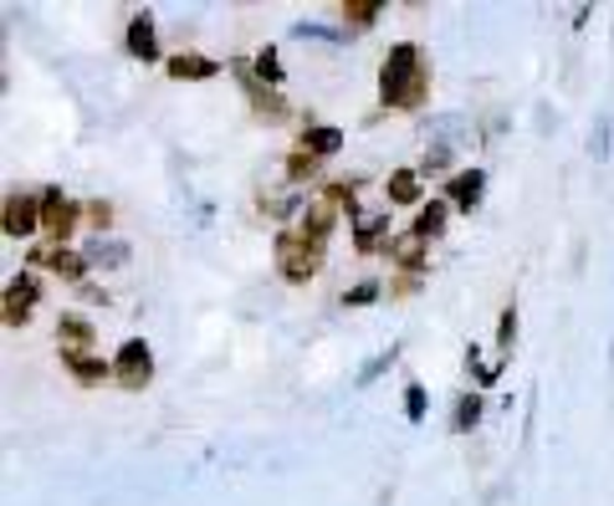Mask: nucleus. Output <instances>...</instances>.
<instances>
[{"mask_svg":"<svg viewBox=\"0 0 614 506\" xmlns=\"http://www.w3.org/2000/svg\"><path fill=\"white\" fill-rule=\"evenodd\" d=\"M481 190H487V175L481 169H461V175L450 179V205H461V210H477L481 205Z\"/></svg>","mask_w":614,"mask_h":506,"instance_id":"10","label":"nucleus"},{"mask_svg":"<svg viewBox=\"0 0 614 506\" xmlns=\"http://www.w3.org/2000/svg\"><path fill=\"white\" fill-rule=\"evenodd\" d=\"M384 256H394L405 271H425V240L410 230V236H394L390 246H384Z\"/></svg>","mask_w":614,"mask_h":506,"instance_id":"13","label":"nucleus"},{"mask_svg":"<svg viewBox=\"0 0 614 506\" xmlns=\"http://www.w3.org/2000/svg\"><path fill=\"white\" fill-rule=\"evenodd\" d=\"M379 292H384V286H379V282H359V286H354V292H348V307H369V302H379Z\"/></svg>","mask_w":614,"mask_h":506,"instance_id":"26","label":"nucleus"},{"mask_svg":"<svg viewBox=\"0 0 614 506\" xmlns=\"http://www.w3.org/2000/svg\"><path fill=\"white\" fill-rule=\"evenodd\" d=\"M477 419H481V400L477 394H461V400H456V430H471Z\"/></svg>","mask_w":614,"mask_h":506,"instance_id":"20","label":"nucleus"},{"mask_svg":"<svg viewBox=\"0 0 614 506\" xmlns=\"http://www.w3.org/2000/svg\"><path fill=\"white\" fill-rule=\"evenodd\" d=\"M512 338H517V307H507V313H502V328H496V348L507 353Z\"/></svg>","mask_w":614,"mask_h":506,"instance_id":"27","label":"nucleus"},{"mask_svg":"<svg viewBox=\"0 0 614 506\" xmlns=\"http://www.w3.org/2000/svg\"><path fill=\"white\" fill-rule=\"evenodd\" d=\"M425 88H431V72H425V57H420L415 42L390 46V57L379 67V98L384 108H420L425 103Z\"/></svg>","mask_w":614,"mask_h":506,"instance_id":"1","label":"nucleus"},{"mask_svg":"<svg viewBox=\"0 0 614 506\" xmlns=\"http://www.w3.org/2000/svg\"><path fill=\"white\" fill-rule=\"evenodd\" d=\"M328 205H333V210L344 205L348 215L359 221V194H354V184H328Z\"/></svg>","mask_w":614,"mask_h":506,"instance_id":"21","label":"nucleus"},{"mask_svg":"<svg viewBox=\"0 0 614 506\" xmlns=\"http://www.w3.org/2000/svg\"><path fill=\"white\" fill-rule=\"evenodd\" d=\"M394 358H400V348H394V342H390V348H384V353H379V358H369V363H364L359 384H375V379H379V373H384V369H390Z\"/></svg>","mask_w":614,"mask_h":506,"instance_id":"22","label":"nucleus"},{"mask_svg":"<svg viewBox=\"0 0 614 506\" xmlns=\"http://www.w3.org/2000/svg\"><path fill=\"white\" fill-rule=\"evenodd\" d=\"M440 230H446V200H431V205L415 215V236L425 240V236H440Z\"/></svg>","mask_w":614,"mask_h":506,"instance_id":"17","label":"nucleus"},{"mask_svg":"<svg viewBox=\"0 0 614 506\" xmlns=\"http://www.w3.org/2000/svg\"><path fill=\"white\" fill-rule=\"evenodd\" d=\"M256 72H261V82H271V88H277V82H282V57L267 46V52L256 57Z\"/></svg>","mask_w":614,"mask_h":506,"instance_id":"23","label":"nucleus"},{"mask_svg":"<svg viewBox=\"0 0 614 506\" xmlns=\"http://www.w3.org/2000/svg\"><path fill=\"white\" fill-rule=\"evenodd\" d=\"M390 200H394V205H415V200H420V175H415V169L390 175Z\"/></svg>","mask_w":614,"mask_h":506,"instance_id":"18","label":"nucleus"},{"mask_svg":"<svg viewBox=\"0 0 614 506\" xmlns=\"http://www.w3.org/2000/svg\"><path fill=\"white\" fill-rule=\"evenodd\" d=\"M344 21H348V26H375V21H379V0H348Z\"/></svg>","mask_w":614,"mask_h":506,"instance_id":"19","label":"nucleus"},{"mask_svg":"<svg viewBox=\"0 0 614 506\" xmlns=\"http://www.w3.org/2000/svg\"><path fill=\"white\" fill-rule=\"evenodd\" d=\"M88 261H108V267H123V261H129V246H119V240H108V246H98V251H92Z\"/></svg>","mask_w":614,"mask_h":506,"instance_id":"25","label":"nucleus"},{"mask_svg":"<svg viewBox=\"0 0 614 506\" xmlns=\"http://www.w3.org/2000/svg\"><path fill=\"white\" fill-rule=\"evenodd\" d=\"M344 149V134L328 128V123H313V128H302V154H313V159H328V154Z\"/></svg>","mask_w":614,"mask_h":506,"instance_id":"12","label":"nucleus"},{"mask_svg":"<svg viewBox=\"0 0 614 506\" xmlns=\"http://www.w3.org/2000/svg\"><path fill=\"white\" fill-rule=\"evenodd\" d=\"M287 175H292V179H313L317 175V159H313V154H292V159H287Z\"/></svg>","mask_w":614,"mask_h":506,"instance_id":"24","label":"nucleus"},{"mask_svg":"<svg viewBox=\"0 0 614 506\" xmlns=\"http://www.w3.org/2000/svg\"><path fill=\"white\" fill-rule=\"evenodd\" d=\"M450 165V144H435L431 154H425V169H446Z\"/></svg>","mask_w":614,"mask_h":506,"instance_id":"31","label":"nucleus"},{"mask_svg":"<svg viewBox=\"0 0 614 506\" xmlns=\"http://www.w3.org/2000/svg\"><path fill=\"white\" fill-rule=\"evenodd\" d=\"M42 225L46 230H52V236H72V225H77V205L72 200H67V194L62 190H46L42 194Z\"/></svg>","mask_w":614,"mask_h":506,"instance_id":"6","label":"nucleus"},{"mask_svg":"<svg viewBox=\"0 0 614 506\" xmlns=\"http://www.w3.org/2000/svg\"><path fill=\"white\" fill-rule=\"evenodd\" d=\"M298 36H313V42H338V31H333V26H313V21H302Z\"/></svg>","mask_w":614,"mask_h":506,"instance_id":"30","label":"nucleus"},{"mask_svg":"<svg viewBox=\"0 0 614 506\" xmlns=\"http://www.w3.org/2000/svg\"><path fill=\"white\" fill-rule=\"evenodd\" d=\"M36 261L42 267H52V271H62V277H82L88 271V256H72V251H62V246H46V251H36Z\"/></svg>","mask_w":614,"mask_h":506,"instance_id":"15","label":"nucleus"},{"mask_svg":"<svg viewBox=\"0 0 614 506\" xmlns=\"http://www.w3.org/2000/svg\"><path fill=\"white\" fill-rule=\"evenodd\" d=\"M42 225V200H31V194H5V236L21 240L31 236Z\"/></svg>","mask_w":614,"mask_h":506,"instance_id":"5","label":"nucleus"},{"mask_svg":"<svg viewBox=\"0 0 614 506\" xmlns=\"http://www.w3.org/2000/svg\"><path fill=\"white\" fill-rule=\"evenodd\" d=\"M221 72V61L215 57H200V52H180V57H169V77H180V82H205V77Z\"/></svg>","mask_w":614,"mask_h":506,"instance_id":"9","label":"nucleus"},{"mask_svg":"<svg viewBox=\"0 0 614 506\" xmlns=\"http://www.w3.org/2000/svg\"><path fill=\"white\" fill-rule=\"evenodd\" d=\"M113 379H119L123 389H144L154 379V353H149V342L144 338H129L113 353Z\"/></svg>","mask_w":614,"mask_h":506,"instance_id":"3","label":"nucleus"},{"mask_svg":"<svg viewBox=\"0 0 614 506\" xmlns=\"http://www.w3.org/2000/svg\"><path fill=\"white\" fill-rule=\"evenodd\" d=\"M57 333H62V358H88V348H92V323L88 317L67 313L57 323Z\"/></svg>","mask_w":614,"mask_h":506,"instance_id":"7","label":"nucleus"},{"mask_svg":"<svg viewBox=\"0 0 614 506\" xmlns=\"http://www.w3.org/2000/svg\"><path fill=\"white\" fill-rule=\"evenodd\" d=\"M129 52L144 61L159 57V46H154V15H134V21H129Z\"/></svg>","mask_w":614,"mask_h":506,"instance_id":"14","label":"nucleus"},{"mask_svg":"<svg viewBox=\"0 0 614 506\" xmlns=\"http://www.w3.org/2000/svg\"><path fill=\"white\" fill-rule=\"evenodd\" d=\"M62 363H67V369L77 373V379H82V384H103L108 373H113V363H103V358H62Z\"/></svg>","mask_w":614,"mask_h":506,"instance_id":"16","label":"nucleus"},{"mask_svg":"<svg viewBox=\"0 0 614 506\" xmlns=\"http://www.w3.org/2000/svg\"><path fill=\"white\" fill-rule=\"evenodd\" d=\"M384 236H390V210H375V215H359V221H354V246H359L364 256H375Z\"/></svg>","mask_w":614,"mask_h":506,"instance_id":"8","label":"nucleus"},{"mask_svg":"<svg viewBox=\"0 0 614 506\" xmlns=\"http://www.w3.org/2000/svg\"><path fill=\"white\" fill-rule=\"evenodd\" d=\"M405 415L410 419H425V389H420V384L405 389Z\"/></svg>","mask_w":614,"mask_h":506,"instance_id":"29","label":"nucleus"},{"mask_svg":"<svg viewBox=\"0 0 614 506\" xmlns=\"http://www.w3.org/2000/svg\"><path fill=\"white\" fill-rule=\"evenodd\" d=\"M36 277H11L5 282V328H21V323H31V313H36Z\"/></svg>","mask_w":614,"mask_h":506,"instance_id":"4","label":"nucleus"},{"mask_svg":"<svg viewBox=\"0 0 614 506\" xmlns=\"http://www.w3.org/2000/svg\"><path fill=\"white\" fill-rule=\"evenodd\" d=\"M333 215H338V210H333L328 200H317V205H308V210H302L298 236H308L313 246H323V240H328V230H333Z\"/></svg>","mask_w":614,"mask_h":506,"instance_id":"11","label":"nucleus"},{"mask_svg":"<svg viewBox=\"0 0 614 506\" xmlns=\"http://www.w3.org/2000/svg\"><path fill=\"white\" fill-rule=\"evenodd\" d=\"M88 221L98 225V230H108V221H113V210H108L103 200H98V205H88Z\"/></svg>","mask_w":614,"mask_h":506,"instance_id":"32","label":"nucleus"},{"mask_svg":"<svg viewBox=\"0 0 614 506\" xmlns=\"http://www.w3.org/2000/svg\"><path fill=\"white\" fill-rule=\"evenodd\" d=\"M317 267H323V246H313L308 236H298V230H282L277 236V271H282L287 282H313Z\"/></svg>","mask_w":614,"mask_h":506,"instance_id":"2","label":"nucleus"},{"mask_svg":"<svg viewBox=\"0 0 614 506\" xmlns=\"http://www.w3.org/2000/svg\"><path fill=\"white\" fill-rule=\"evenodd\" d=\"M466 369L477 373V384H496V369H487V363H481L477 348H466Z\"/></svg>","mask_w":614,"mask_h":506,"instance_id":"28","label":"nucleus"}]
</instances>
